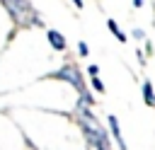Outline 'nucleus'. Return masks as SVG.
I'll return each mask as SVG.
<instances>
[{
	"mask_svg": "<svg viewBox=\"0 0 155 150\" xmlns=\"http://www.w3.org/2000/svg\"><path fill=\"white\" fill-rule=\"evenodd\" d=\"M109 128H111V135L116 138V145H119L121 150H126V143H124V138H121V131H119V121H116V116H109Z\"/></svg>",
	"mask_w": 155,
	"mask_h": 150,
	"instance_id": "3",
	"label": "nucleus"
},
{
	"mask_svg": "<svg viewBox=\"0 0 155 150\" xmlns=\"http://www.w3.org/2000/svg\"><path fill=\"white\" fill-rule=\"evenodd\" d=\"M143 99L148 106H155V92H153V82H143Z\"/></svg>",
	"mask_w": 155,
	"mask_h": 150,
	"instance_id": "4",
	"label": "nucleus"
},
{
	"mask_svg": "<svg viewBox=\"0 0 155 150\" xmlns=\"http://www.w3.org/2000/svg\"><path fill=\"white\" fill-rule=\"evenodd\" d=\"M87 73H90V75H99V68H97V65H90Z\"/></svg>",
	"mask_w": 155,
	"mask_h": 150,
	"instance_id": "8",
	"label": "nucleus"
},
{
	"mask_svg": "<svg viewBox=\"0 0 155 150\" xmlns=\"http://www.w3.org/2000/svg\"><path fill=\"white\" fill-rule=\"evenodd\" d=\"M78 51H80V56H87V53H90V48H87V44H85V41H80V44H78Z\"/></svg>",
	"mask_w": 155,
	"mask_h": 150,
	"instance_id": "7",
	"label": "nucleus"
},
{
	"mask_svg": "<svg viewBox=\"0 0 155 150\" xmlns=\"http://www.w3.org/2000/svg\"><path fill=\"white\" fill-rule=\"evenodd\" d=\"M133 36H136V39H145V34H143L140 29H133Z\"/></svg>",
	"mask_w": 155,
	"mask_h": 150,
	"instance_id": "9",
	"label": "nucleus"
},
{
	"mask_svg": "<svg viewBox=\"0 0 155 150\" xmlns=\"http://www.w3.org/2000/svg\"><path fill=\"white\" fill-rule=\"evenodd\" d=\"M73 2H75V5H78V10H80V7H82V0H73Z\"/></svg>",
	"mask_w": 155,
	"mask_h": 150,
	"instance_id": "11",
	"label": "nucleus"
},
{
	"mask_svg": "<svg viewBox=\"0 0 155 150\" xmlns=\"http://www.w3.org/2000/svg\"><path fill=\"white\" fill-rule=\"evenodd\" d=\"M53 77H58V80H65V82H70L80 94L85 92V82H82V77H80V70L73 65V63H68V65H63L61 70H56L53 73Z\"/></svg>",
	"mask_w": 155,
	"mask_h": 150,
	"instance_id": "1",
	"label": "nucleus"
},
{
	"mask_svg": "<svg viewBox=\"0 0 155 150\" xmlns=\"http://www.w3.org/2000/svg\"><path fill=\"white\" fill-rule=\"evenodd\" d=\"M46 39H48V44H51L56 51H65V36H63L61 31H56V29H46Z\"/></svg>",
	"mask_w": 155,
	"mask_h": 150,
	"instance_id": "2",
	"label": "nucleus"
},
{
	"mask_svg": "<svg viewBox=\"0 0 155 150\" xmlns=\"http://www.w3.org/2000/svg\"><path fill=\"white\" fill-rule=\"evenodd\" d=\"M133 5H136V7H140V5H143V0H133Z\"/></svg>",
	"mask_w": 155,
	"mask_h": 150,
	"instance_id": "10",
	"label": "nucleus"
},
{
	"mask_svg": "<svg viewBox=\"0 0 155 150\" xmlns=\"http://www.w3.org/2000/svg\"><path fill=\"white\" fill-rule=\"evenodd\" d=\"M107 27H109V31H111V34H114V36H116V39H119L121 44L126 41V34H124V31L119 29V24H116L114 19H107Z\"/></svg>",
	"mask_w": 155,
	"mask_h": 150,
	"instance_id": "5",
	"label": "nucleus"
},
{
	"mask_svg": "<svg viewBox=\"0 0 155 150\" xmlns=\"http://www.w3.org/2000/svg\"><path fill=\"white\" fill-rule=\"evenodd\" d=\"M92 87H94L97 92H104V85H102V80H99L97 75H92Z\"/></svg>",
	"mask_w": 155,
	"mask_h": 150,
	"instance_id": "6",
	"label": "nucleus"
}]
</instances>
